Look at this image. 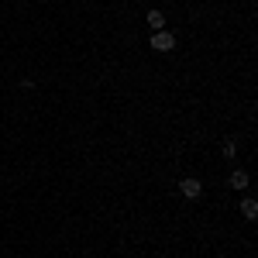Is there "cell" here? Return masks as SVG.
I'll return each instance as SVG.
<instances>
[{
    "instance_id": "obj_4",
    "label": "cell",
    "mask_w": 258,
    "mask_h": 258,
    "mask_svg": "<svg viewBox=\"0 0 258 258\" xmlns=\"http://www.w3.org/2000/svg\"><path fill=\"white\" fill-rule=\"evenodd\" d=\"M148 28H152V31H162V28H165V18H162V11H148Z\"/></svg>"
},
{
    "instance_id": "obj_2",
    "label": "cell",
    "mask_w": 258,
    "mask_h": 258,
    "mask_svg": "<svg viewBox=\"0 0 258 258\" xmlns=\"http://www.w3.org/2000/svg\"><path fill=\"white\" fill-rule=\"evenodd\" d=\"M179 189H182V197H186V200H197L200 193H203V182H200V179H182Z\"/></svg>"
},
{
    "instance_id": "obj_6",
    "label": "cell",
    "mask_w": 258,
    "mask_h": 258,
    "mask_svg": "<svg viewBox=\"0 0 258 258\" xmlns=\"http://www.w3.org/2000/svg\"><path fill=\"white\" fill-rule=\"evenodd\" d=\"M224 155H227V159H234V155H238V145H234V141H227V145H224Z\"/></svg>"
},
{
    "instance_id": "obj_3",
    "label": "cell",
    "mask_w": 258,
    "mask_h": 258,
    "mask_svg": "<svg viewBox=\"0 0 258 258\" xmlns=\"http://www.w3.org/2000/svg\"><path fill=\"white\" fill-rule=\"evenodd\" d=\"M241 217H244V220H255V217H258V203H255L251 197L241 200Z\"/></svg>"
},
{
    "instance_id": "obj_5",
    "label": "cell",
    "mask_w": 258,
    "mask_h": 258,
    "mask_svg": "<svg viewBox=\"0 0 258 258\" xmlns=\"http://www.w3.org/2000/svg\"><path fill=\"white\" fill-rule=\"evenodd\" d=\"M227 182H231V189H244V186H248V172H231V179H227Z\"/></svg>"
},
{
    "instance_id": "obj_1",
    "label": "cell",
    "mask_w": 258,
    "mask_h": 258,
    "mask_svg": "<svg viewBox=\"0 0 258 258\" xmlns=\"http://www.w3.org/2000/svg\"><path fill=\"white\" fill-rule=\"evenodd\" d=\"M152 48H155V52H172V48H176V38H172L165 28H162V31H152Z\"/></svg>"
}]
</instances>
